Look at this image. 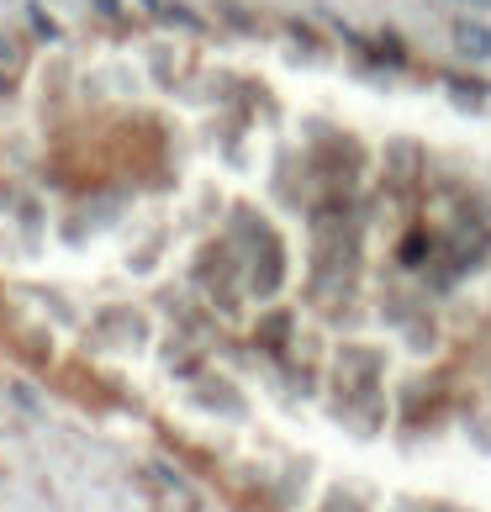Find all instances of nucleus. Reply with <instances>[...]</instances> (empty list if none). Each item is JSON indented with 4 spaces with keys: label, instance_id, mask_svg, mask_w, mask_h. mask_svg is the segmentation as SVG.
Wrapping results in <instances>:
<instances>
[{
    "label": "nucleus",
    "instance_id": "obj_2",
    "mask_svg": "<svg viewBox=\"0 0 491 512\" xmlns=\"http://www.w3.org/2000/svg\"><path fill=\"white\" fill-rule=\"evenodd\" d=\"M449 37H455V53H460V59H470V64H486V59H491V27H481V22H455V27H449Z\"/></svg>",
    "mask_w": 491,
    "mask_h": 512
},
{
    "label": "nucleus",
    "instance_id": "obj_3",
    "mask_svg": "<svg viewBox=\"0 0 491 512\" xmlns=\"http://www.w3.org/2000/svg\"><path fill=\"white\" fill-rule=\"evenodd\" d=\"M11 69H16V43H11L6 32H0V85L11 80Z\"/></svg>",
    "mask_w": 491,
    "mask_h": 512
},
{
    "label": "nucleus",
    "instance_id": "obj_1",
    "mask_svg": "<svg viewBox=\"0 0 491 512\" xmlns=\"http://www.w3.org/2000/svg\"><path fill=\"white\" fill-rule=\"evenodd\" d=\"M317 259H323V270L349 275L354 259H360V233H354L349 222H323V233H317Z\"/></svg>",
    "mask_w": 491,
    "mask_h": 512
}]
</instances>
